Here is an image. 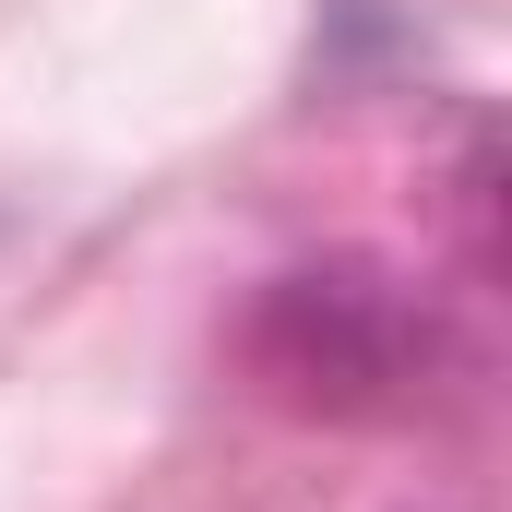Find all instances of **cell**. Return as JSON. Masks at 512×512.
I'll use <instances>...</instances> for the list:
<instances>
[{
    "label": "cell",
    "mask_w": 512,
    "mask_h": 512,
    "mask_svg": "<svg viewBox=\"0 0 512 512\" xmlns=\"http://www.w3.org/2000/svg\"><path fill=\"white\" fill-rule=\"evenodd\" d=\"M441 358L453 334L393 262H298L251 310V370L310 417H405Z\"/></svg>",
    "instance_id": "1"
}]
</instances>
